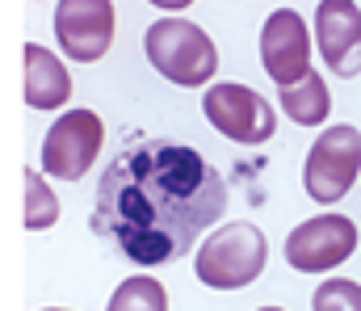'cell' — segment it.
<instances>
[{"instance_id":"obj_7","label":"cell","mask_w":361,"mask_h":311,"mask_svg":"<svg viewBox=\"0 0 361 311\" xmlns=\"http://www.w3.org/2000/svg\"><path fill=\"white\" fill-rule=\"evenodd\" d=\"M357 223L349 214H315L286 236L281 252L298 274H328L357 252Z\"/></svg>"},{"instance_id":"obj_10","label":"cell","mask_w":361,"mask_h":311,"mask_svg":"<svg viewBox=\"0 0 361 311\" xmlns=\"http://www.w3.org/2000/svg\"><path fill=\"white\" fill-rule=\"evenodd\" d=\"M315 47L341 80H353L361 72V8L353 0L315 4Z\"/></svg>"},{"instance_id":"obj_16","label":"cell","mask_w":361,"mask_h":311,"mask_svg":"<svg viewBox=\"0 0 361 311\" xmlns=\"http://www.w3.org/2000/svg\"><path fill=\"white\" fill-rule=\"evenodd\" d=\"M257 311H286V307H257Z\"/></svg>"},{"instance_id":"obj_11","label":"cell","mask_w":361,"mask_h":311,"mask_svg":"<svg viewBox=\"0 0 361 311\" xmlns=\"http://www.w3.org/2000/svg\"><path fill=\"white\" fill-rule=\"evenodd\" d=\"M68 97H72V76L55 59V51H47L42 42H25V105L51 114L63 109Z\"/></svg>"},{"instance_id":"obj_4","label":"cell","mask_w":361,"mask_h":311,"mask_svg":"<svg viewBox=\"0 0 361 311\" xmlns=\"http://www.w3.org/2000/svg\"><path fill=\"white\" fill-rule=\"evenodd\" d=\"M357 173H361V130L349 126V122H336L311 143L307 164H302V190L319 207H332L353 190Z\"/></svg>"},{"instance_id":"obj_12","label":"cell","mask_w":361,"mask_h":311,"mask_svg":"<svg viewBox=\"0 0 361 311\" xmlns=\"http://www.w3.org/2000/svg\"><path fill=\"white\" fill-rule=\"evenodd\" d=\"M277 105H281V114H286L290 122H298V126H319V122H328V114H332V93H328L324 76L311 68L298 85L277 89Z\"/></svg>"},{"instance_id":"obj_14","label":"cell","mask_w":361,"mask_h":311,"mask_svg":"<svg viewBox=\"0 0 361 311\" xmlns=\"http://www.w3.org/2000/svg\"><path fill=\"white\" fill-rule=\"evenodd\" d=\"M59 219V198L47 185V177H38V169H25V227L30 231H47Z\"/></svg>"},{"instance_id":"obj_6","label":"cell","mask_w":361,"mask_h":311,"mask_svg":"<svg viewBox=\"0 0 361 311\" xmlns=\"http://www.w3.org/2000/svg\"><path fill=\"white\" fill-rule=\"evenodd\" d=\"M101 143H105V122L85 105L68 109L63 118L51 122L42 139V152H38L42 173L55 181H80L92 169V160L101 156Z\"/></svg>"},{"instance_id":"obj_8","label":"cell","mask_w":361,"mask_h":311,"mask_svg":"<svg viewBox=\"0 0 361 311\" xmlns=\"http://www.w3.org/2000/svg\"><path fill=\"white\" fill-rule=\"evenodd\" d=\"M55 42L72 63H97L114 42V4L109 0H59Z\"/></svg>"},{"instance_id":"obj_9","label":"cell","mask_w":361,"mask_h":311,"mask_svg":"<svg viewBox=\"0 0 361 311\" xmlns=\"http://www.w3.org/2000/svg\"><path fill=\"white\" fill-rule=\"evenodd\" d=\"M261 68L273 85H298L311 72V34L307 17L294 8H273L261 25Z\"/></svg>"},{"instance_id":"obj_3","label":"cell","mask_w":361,"mask_h":311,"mask_svg":"<svg viewBox=\"0 0 361 311\" xmlns=\"http://www.w3.org/2000/svg\"><path fill=\"white\" fill-rule=\"evenodd\" d=\"M143 51H147V63L177 89H202L219 68L214 38L185 17L152 21L143 34Z\"/></svg>"},{"instance_id":"obj_17","label":"cell","mask_w":361,"mask_h":311,"mask_svg":"<svg viewBox=\"0 0 361 311\" xmlns=\"http://www.w3.org/2000/svg\"><path fill=\"white\" fill-rule=\"evenodd\" d=\"M42 311H68V307H42Z\"/></svg>"},{"instance_id":"obj_15","label":"cell","mask_w":361,"mask_h":311,"mask_svg":"<svg viewBox=\"0 0 361 311\" xmlns=\"http://www.w3.org/2000/svg\"><path fill=\"white\" fill-rule=\"evenodd\" d=\"M311 311H361V282L353 278H324L311 295Z\"/></svg>"},{"instance_id":"obj_13","label":"cell","mask_w":361,"mask_h":311,"mask_svg":"<svg viewBox=\"0 0 361 311\" xmlns=\"http://www.w3.org/2000/svg\"><path fill=\"white\" fill-rule=\"evenodd\" d=\"M105 311H169V291L156 278L135 274V278H126V282L114 286Z\"/></svg>"},{"instance_id":"obj_2","label":"cell","mask_w":361,"mask_h":311,"mask_svg":"<svg viewBox=\"0 0 361 311\" xmlns=\"http://www.w3.org/2000/svg\"><path fill=\"white\" fill-rule=\"evenodd\" d=\"M269 261V240L257 223H223L206 236V244L193 252V274L210 291H244L261 278Z\"/></svg>"},{"instance_id":"obj_5","label":"cell","mask_w":361,"mask_h":311,"mask_svg":"<svg viewBox=\"0 0 361 311\" xmlns=\"http://www.w3.org/2000/svg\"><path fill=\"white\" fill-rule=\"evenodd\" d=\"M202 114H206V122H210L223 139H231V143H248V147L269 143L273 130H277V114H273V105L265 102L257 89L240 85V80L210 85L206 97H202Z\"/></svg>"},{"instance_id":"obj_1","label":"cell","mask_w":361,"mask_h":311,"mask_svg":"<svg viewBox=\"0 0 361 311\" xmlns=\"http://www.w3.org/2000/svg\"><path fill=\"white\" fill-rule=\"evenodd\" d=\"M227 210L223 173L189 143L143 139L118 152L97 185V231L135 265L193 252L197 236Z\"/></svg>"}]
</instances>
